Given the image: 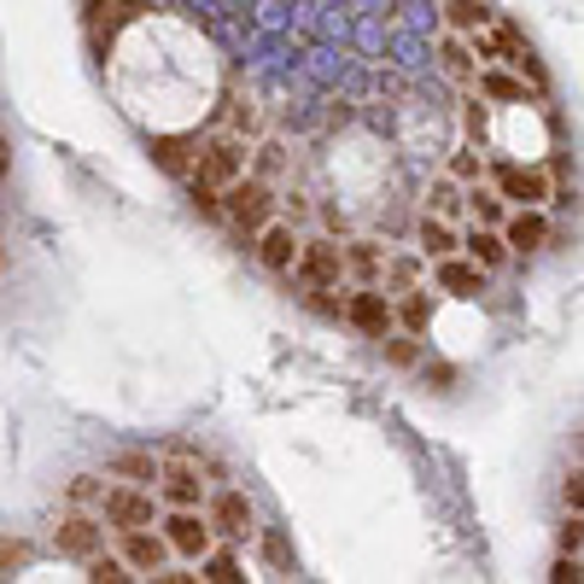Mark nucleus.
<instances>
[{
  "instance_id": "25",
  "label": "nucleus",
  "mask_w": 584,
  "mask_h": 584,
  "mask_svg": "<svg viewBox=\"0 0 584 584\" xmlns=\"http://www.w3.org/2000/svg\"><path fill=\"white\" fill-rule=\"evenodd\" d=\"M450 24H456V30H480L485 7H480V0H450Z\"/></svg>"
},
{
  "instance_id": "31",
  "label": "nucleus",
  "mask_w": 584,
  "mask_h": 584,
  "mask_svg": "<svg viewBox=\"0 0 584 584\" xmlns=\"http://www.w3.org/2000/svg\"><path fill=\"white\" fill-rule=\"evenodd\" d=\"M550 579H555V584H579V555H561Z\"/></svg>"
},
{
  "instance_id": "37",
  "label": "nucleus",
  "mask_w": 584,
  "mask_h": 584,
  "mask_svg": "<svg viewBox=\"0 0 584 584\" xmlns=\"http://www.w3.org/2000/svg\"><path fill=\"white\" fill-rule=\"evenodd\" d=\"M7 164H12V153H7V146H0V176H7Z\"/></svg>"
},
{
  "instance_id": "6",
  "label": "nucleus",
  "mask_w": 584,
  "mask_h": 584,
  "mask_svg": "<svg viewBox=\"0 0 584 584\" xmlns=\"http://www.w3.org/2000/svg\"><path fill=\"white\" fill-rule=\"evenodd\" d=\"M53 538H59V555H77V561H88L93 550H100L106 526L77 508V515H65V520H59V532H53Z\"/></svg>"
},
{
  "instance_id": "26",
  "label": "nucleus",
  "mask_w": 584,
  "mask_h": 584,
  "mask_svg": "<svg viewBox=\"0 0 584 584\" xmlns=\"http://www.w3.org/2000/svg\"><path fill=\"white\" fill-rule=\"evenodd\" d=\"M381 339H386V333H381ZM416 356H421L416 339H386V363H392V368H416Z\"/></svg>"
},
{
  "instance_id": "23",
  "label": "nucleus",
  "mask_w": 584,
  "mask_h": 584,
  "mask_svg": "<svg viewBox=\"0 0 584 584\" xmlns=\"http://www.w3.org/2000/svg\"><path fill=\"white\" fill-rule=\"evenodd\" d=\"M492 100H526V82H515V77H503V70H485V82H480Z\"/></svg>"
},
{
  "instance_id": "32",
  "label": "nucleus",
  "mask_w": 584,
  "mask_h": 584,
  "mask_svg": "<svg viewBox=\"0 0 584 584\" xmlns=\"http://www.w3.org/2000/svg\"><path fill=\"white\" fill-rule=\"evenodd\" d=\"M427 381L439 386V392H450V381H456V368H450V363H427Z\"/></svg>"
},
{
  "instance_id": "34",
  "label": "nucleus",
  "mask_w": 584,
  "mask_h": 584,
  "mask_svg": "<svg viewBox=\"0 0 584 584\" xmlns=\"http://www.w3.org/2000/svg\"><path fill=\"white\" fill-rule=\"evenodd\" d=\"M93 497H100V485H93V480H70V503H93Z\"/></svg>"
},
{
  "instance_id": "8",
  "label": "nucleus",
  "mask_w": 584,
  "mask_h": 584,
  "mask_svg": "<svg viewBox=\"0 0 584 584\" xmlns=\"http://www.w3.org/2000/svg\"><path fill=\"white\" fill-rule=\"evenodd\" d=\"M257 257H263V269H275V275H287V269H293L298 240H293L287 222H263V229H257Z\"/></svg>"
},
{
  "instance_id": "19",
  "label": "nucleus",
  "mask_w": 584,
  "mask_h": 584,
  "mask_svg": "<svg viewBox=\"0 0 584 584\" xmlns=\"http://www.w3.org/2000/svg\"><path fill=\"white\" fill-rule=\"evenodd\" d=\"M439 59H444V70H450L456 82L474 77V53H467V47L456 42V35H444V42H439Z\"/></svg>"
},
{
  "instance_id": "1",
  "label": "nucleus",
  "mask_w": 584,
  "mask_h": 584,
  "mask_svg": "<svg viewBox=\"0 0 584 584\" xmlns=\"http://www.w3.org/2000/svg\"><path fill=\"white\" fill-rule=\"evenodd\" d=\"M222 217L234 222L240 234H257L263 222L275 217V194L263 176H234L229 187H222Z\"/></svg>"
},
{
  "instance_id": "10",
  "label": "nucleus",
  "mask_w": 584,
  "mask_h": 584,
  "mask_svg": "<svg viewBox=\"0 0 584 584\" xmlns=\"http://www.w3.org/2000/svg\"><path fill=\"white\" fill-rule=\"evenodd\" d=\"M543 240H550V222L538 217V205H526V211L508 217V229H503V246L508 252H538Z\"/></svg>"
},
{
  "instance_id": "17",
  "label": "nucleus",
  "mask_w": 584,
  "mask_h": 584,
  "mask_svg": "<svg viewBox=\"0 0 584 584\" xmlns=\"http://www.w3.org/2000/svg\"><path fill=\"white\" fill-rule=\"evenodd\" d=\"M421 252H427V257H450V252H456V234H450L444 217H427V222H421Z\"/></svg>"
},
{
  "instance_id": "30",
  "label": "nucleus",
  "mask_w": 584,
  "mask_h": 584,
  "mask_svg": "<svg viewBox=\"0 0 584 584\" xmlns=\"http://www.w3.org/2000/svg\"><path fill=\"white\" fill-rule=\"evenodd\" d=\"M480 176V158L474 153H456V164H450V181H474Z\"/></svg>"
},
{
  "instance_id": "21",
  "label": "nucleus",
  "mask_w": 584,
  "mask_h": 584,
  "mask_svg": "<svg viewBox=\"0 0 584 584\" xmlns=\"http://www.w3.org/2000/svg\"><path fill=\"white\" fill-rule=\"evenodd\" d=\"M111 474L129 480V485H146V480H158V462L153 456H118V462H111Z\"/></svg>"
},
{
  "instance_id": "9",
  "label": "nucleus",
  "mask_w": 584,
  "mask_h": 584,
  "mask_svg": "<svg viewBox=\"0 0 584 584\" xmlns=\"http://www.w3.org/2000/svg\"><path fill=\"white\" fill-rule=\"evenodd\" d=\"M345 316H351V322L356 328H363V333H374V339H381V333H392V305H386V293H351L345 298Z\"/></svg>"
},
{
  "instance_id": "16",
  "label": "nucleus",
  "mask_w": 584,
  "mask_h": 584,
  "mask_svg": "<svg viewBox=\"0 0 584 584\" xmlns=\"http://www.w3.org/2000/svg\"><path fill=\"white\" fill-rule=\"evenodd\" d=\"M199 561H205L199 579H211V584H240V579H246V573H240V561H234V550H205Z\"/></svg>"
},
{
  "instance_id": "4",
  "label": "nucleus",
  "mask_w": 584,
  "mask_h": 584,
  "mask_svg": "<svg viewBox=\"0 0 584 584\" xmlns=\"http://www.w3.org/2000/svg\"><path fill=\"white\" fill-rule=\"evenodd\" d=\"M164 543L187 561H199L211 550V520H199V508H176V515L164 520Z\"/></svg>"
},
{
  "instance_id": "33",
  "label": "nucleus",
  "mask_w": 584,
  "mask_h": 584,
  "mask_svg": "<svg viewBox=\"0 0 584 584\" xmlns=\"http://www.w3.org/2000/svg\"><path fill=\"white\" fill-rule=\"evenodd\" d=\"M579 538H584V532H579V508H573V520L561 526V550H568V555H579Z\"/></svg>"
},
{
  "instance_id": "12",
  "label": "nucleus",
  "mask_w": 584,
  "mask_h": 584,
  "mask_svg": "<svg viewBox=\"0 0 584 584\" xmlns=\"http://www.w3.org/2000/svg\"><path fill=\"white\" fill-rule=\"evenodd\" d=\"M211 526H217L222 538H252V503L240 497V492H222L211 503Z\"/></svg>"
},
{
  "instance_id": "13",
  "label": "nucleus",
  "mask_w": 584,
  "mask_h": 584,
  "mask_svg": "<svg viewBox=\"0 0 584 584\" xmlns=\"http://www.w3.org/2000/svg\"><path fill=\"white\" fill-rule=\"evenodd\" d=\"M497 181H503V194H508V199H520V205H543V199H550V181H543L538 169L503 164V169H497Z\"/></svg>"
},
{
  "instance_id": "24",
  "label": "nucleus",
  "mask_w": 584,
  "mask_h": 584,
  "mask_svg": "<svg viewBox=\"0 0 584 584\" xmlns=\"http://www.w3.org/2000/svg\"><path fill=\"white\" fill-rule=\"evenodd\" d=\"M153 158L169 169V176H187V146L181 141H153Z\"/></svg>"
},
{
  "instance_id": "35",
  "label": "nucleus",
  "mask_w": 584,
  "mask_h": 584,
  "mask_svg": "<svg viewBox=\"0 0 584 584\" xmlns=\"http://www.w3.org/2000/svg\"><path fill=\"white\" fill-rule=\"evenodd\" d=\"M467 135H474V141L485 135V106H480V100H474V106H467Z\"/></svg>"
},
{
  "instance_id": "28",
  "label": "nucleus",
  "mask_w": 584,
  "mask_h": 584,
  "mask_svg": "<svg viewBox=\"0 0 584 584\" xmlns=\"http://www.w3.org/2000/svg\"><path fill=\"white\" fill-rule=\"evenodd\" d=\"M456 205H462V194H456V181H439V187H432V211L427 217H450V211H456Z\"/></svg>"
},
{
  "instance_id": "14",
  "label": "nucleus",
  "mask_w": 584,
  "mask_h": 584,
  "mask_svg": "<svg viewBox=\"0 0 584 584\" xmlns=\"http://www.w3.org/2000/svg\"><path fill=\"white\" fill-rule=\"evenodd\" d=\"M199 497H205V480L194 474V467H169L164 474V503L169 508H199Z\"/></svg>"
},
{
  "instance_id": "3",
  "label": "nucleus",
  "mask_w": 584,
  "mask_h": 584,
  "mask_svg": "<svg viewBox=\"0 0 584 584\" xmlns=\"http://www.w3.org/2000/svg\"><path fill=\"white\" fill-rule=\"evenodd\" d=\"M293 269H298V280H305V287H333L339 269H345V252L328 246V240H305V246H298V257H293Z\"/></svg>"
},
{
  "instance_id": "36",
  "label": "nucleus",
  "mask_w": 584,
  "mask_h": 584,
  "mask_svg": "<svg viewBox=\"0 0 584 584\" xmlns=\"http://www.w3.org/2000/svg\"><path fill=\"white\" fill-rule=\"evenodd\" d=\"M416 269H421V263H416V257H404V263H392V275H398V280H404V287H409V280H416Z\"/></svg>"
},
{
  "instance_id": "22",
  "label": "nucleus",
  "mask_w": 584,
  "mask_h": 584,
  "mask_svg": "<svg viewBox=\"0 0 584 584\" xmlns=\"http://www.w3.org/2000/svg\"><path fill=\"white\" fill-rule=\"evenodd\" d=\"M187 194H194V211L199 217H222V187H211V181H187Z\"/></svg>"
},
{
  "instance_id": "29",
  "label": "nucleus",
  "mask_w": 584,
  "mask_h": 584,
  "mask_svg": "<svg viewBox=\"0 0 584 584\" xmlns=\"http://www.w3.org/2000/svg\"><path fill=\"white\" fill-rule=\"evenodd\" d=\"M467 199H474L480 222H497V217H503V194H492V187H474V194H467Z\"/></svg>"
},
{
  "instance_id": "2",
  "label": "nucleus",
  "mask_w": 584,
  "mask_h": 584,
  "mask_svg": "<svg viewBox=\"0 0 584 584\" xmlns=\"http://www.w3.org/2000/svg\"><path fill=\"white\" fill-rule=\"evenodd\" d=\"M194 176L211 181V187H229L234 176H246V146H240L234 135L211 141V146H205V153L194 158Z\"/></svg>"
},
{
  "instance_id": "5",
  "label": "nucleus",
  "mask_w": 584,
  "mask_h": 584,
  "mask_svg": "<svg viewBox=\"0 0 584 584\" xmlns=\"http://www.w3.org/2000/svg\"><path fill=\"white\" fill-rule=\"evenodd\" d=\"M106 508V526H118V532H129V526H153V497L135 492V485H111V492L100 497Z\"/></svg>"
},
{
  "instance_id": "15",
  "label": "nucleus",
  "mask_w": 584,
  "mask_h": 584,
  "mask_svg": "<svg viewBox=\"0 0 584 584\" xmlns=\"http://www.w3.org/2000/svg\"><path fill=\"white\" fill-rule=\"evenodd\" d=\"M467 252H474V263H480V269H503V257H508L503 234H492V229H485V222H480L474 234H467Z\"/></svg>"
},
{
  "instance_id": "7",
  "label": "nucleus",
  "mask_w": 584,
  "mask_h": 584,
  "mask_svg": "<svg viewBox=\"0 0 584 584\" xmlns=\"http://www.w3.org/2000/svg\"><path fill=\"white\" fill-rule=\"evenodd\" d=\"M164 555H169V543H164L158 532H146V526H129V532H123V561H129V573H158Z\"/></svg>"
},
{
  "instance_id": "20",
  "label": "nucleus",
  "mask_w": 584,
  "mask_h": 584,
  "mask_svg": "<svg viewBox=\"0 0 584 584\" xmlns=\"http://www.w3.org/2000/svg\"><path fill=\"white\" fill-rule=\"evenodd\" d=\"M88 579H93V584H123V579H129V561L93 550V555H88Z\"/></svg>"
},
{
  "instance_id": "18",
  "label": "nucleus",
  "mask_w": 584,
  "mask_h": 584,
  "mask_svg": "<svg viewBox=\"0 0 584 584\" xmlns=\"http://www.w3.org/2000/svg\"><path fill=\"white\" fill-rule=\"evenodd\" d=\"M392 322H404L409 333H427V322H432V305H427V293H409L398 310H392Z\"/></svg>"
},
{
  "instance_id": "11",
  "label": "nucleus",
  "mask_w": 584,
  "mask_h": 584,
  "mask_svg": "<svg viewBox=\"0 0 584 584\" xmlns=\"http://www.w3.org/2000/svg\"><path fill=\"white\" fill-rule=\"evenodd\" d=\"M439 287L450 298H480L485 293V269L480 263H462V257H439Z\"/></svg>"
},
{
  "instance_id": "27",
  "label": "nucleus",
  "mask_w": 584,
  "mask_h": 584,
  "mask_svg": "<svg viewBox=\"0 0 584 584\" xmlns=\"http://www.w3.org/2000/svg\"><path fill=\"white\" fill-rule=\"evenodd\" d=\"M345 263H351V269L363 275V280H374V269H381V252H374L368 240H363V246H351V252H345Z\"/></svg>"
}]
</instances>
